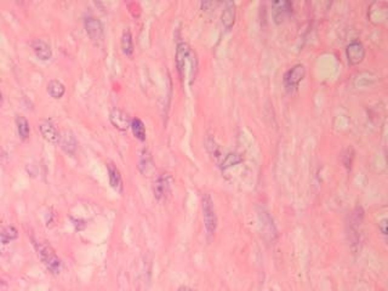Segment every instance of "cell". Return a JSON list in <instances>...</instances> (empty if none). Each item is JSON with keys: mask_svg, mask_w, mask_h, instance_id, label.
Wrapping results in <instances>:
<instances>
[{"mask_svg": "<svg viewBox=\"0 0 388 291\" xmlns=\"http://www.w3.org/2000/svg\"><path fill=\"white\" fill-rule=\"evenodd\" d=\"M176 67L182 80L189 84L194 82L198 69V60L194 51L187 43H179L176 47Z\"/></svg>", "mask_w": 388, "mask_h": 291, "instance_id": "1", "label": "cell"}, {"mask_svg": "<svg viewBox=\"0 0 388 291\" xmlns=\"http://www.w3.org/2000/svg\"><path fill=\"white\" fill-rule=\"evenodd\" d=\"M33 245H34L38 257L43 262V265L47 268V270L52 274H58L61 272V268H62V262H61L60 257L57 256L55 250L46 243L38 242V240H33Z\"/></svg>", "mask_w": 388, "mask_h": 291, "instance_id": "2", "label": "cell"}, {"mask_svg": "<svg viewBox=\"0 0 388 291\" xmlns=\"http://www.w3.org/2000/svg\"><path fill=\"white\" fill-rule=\"evenodd\" d=\"M202 210L203 220H204L205 231L207 237H214L217 229V215L215 210L214 201L209 193H204L202 196Z\"/></svg>", "mask_w": 388, "mask_h": 291, "instance_id": "3", "label": "cell"}, {"mask_svg": "<svg viewBox=\"0 0 388 291\" xmlns=\"http://www.w3.org/2000/svg\"><path fill=\"white\" fill-rule=\"evenodd\" d=\"M363 220H364V211L362 207H357L354 209V211L352 212L351 219L348 222V237L351 240V245L354 249V246H358L361 244L362 234L361 228L363 224Z\"/></svg>", "mask_w": 388, "mask_h": 291, "instance_id": "4", "label": "cell"}, {"mask_svg": "<svg viewBox=\"0 0 388 291\" xmlns=\"http://www.w3.org/2000/svg\"><path fill=\"white\" fill-rule=\"evenodd\" d=\"M306 77V67L303 65H295L284 75V88L288 92H293L298 88L300 83Z\"/></svg>", "mask_w": 388, "mask_h": 291, "instance_id": "5", "label": "cell"}, {"mask_svg": "<svg viewBox=\"0 0 388 291\" xmlns=\"http://www.w3.org/2000/svg\"><path fill=\"white\" fill-rule=\"evenodd\" d=\"M172 189V177L170 174H160L157 176L153 183L154 198L158 201H165Z\"/></svg>", "mask_w": 388, "mask_h": 291, "instance_id": "6", "label": "cell"}, {"mask_svg": "<svg viewBox=\"0 0 388 291\" xmlns=\"http://www.w3.org/2000/svg\"><path fill=\"white\" fill-rule=\"evenodd\" d=\"M346 56L348 60V63L351 66H357L359 63L363 62L365 57V47L363 45L362 42L359 40H354L351 44L347 46L346 49Z\"/></svg>", "mask_w": 388, "mask_h": 291, "instance_id": "7", "label": "cell"}, {"mask_svg": "<svg viewBox=\"0 0 388 291\" xmlns=\"http://www.w3.org/2000/svg\"><path fill=\"white\" fill-rule=\"evenodd\" d=\"M110 120L112 125L120 131H125L130 128L131 119L126 112L119 108H113L110 113Z\"/></svg>", "mask_w": 388, "mask_h": 291, "instance_id": "8", "label": "cell"}, {"mask_svg": "<svg viewBox=\"0 0 388 291\" xmlns=\"http://www.w3.org/2000/svg\"><path fill=\"white\" fill-rule=\"evenodd\" d=\"M138 170L143 176H152L154 174V171H156L153 157H152L151 152L147 148H143L139 152Z\"/></svg>", "mask_w": 388, "mask_h": 291, "instance_id": "9", "label": "cell"}, {"mask_svg": "<svg viewBox=\"0 0 388 291\" xmlns=\"http://www.w3.org/2000/svg\"><path fill=\"white\" fill-rule=\"evenodd\" d=\"M60 142L61 148L68 154V156H74L78 149V141L74 134L69 130H65L60 134Z\"/></svg>", "mask_w": 388, "mask_h": 291, "instance_id": "10", "label": "cell"}, {"mask_svg": "<svg viewBox=\"0 0 388 291\" xmlns=\"http://www.w3.org/2000/svg\"><path fill=\"white\" fill-rule=\"evenodd\" d=\"M85 29L89 37H90L93 42H98V40L102 39V35H103L102 23H101L100 20L96 19V17H88V19L85 20Z\"/></svg>", "mask_w": 388, "mask_h": 291, "instance_id": "11", "label": "cell"}, {"mask_svg": "<svg viewBox=\"0 0 388 291\" xmlns=\"http://www.w3.org/2000/svg\"><path fill=\"white\" fill-rule=\"evenodd\" d=\"M39 130L42 133L43 137L46 141L51 143L58 142L60 140V131L56 128L54 123H51L50 120H43L39 124Z\"/></svg>", "mask_w": 388, "mask_h": 291, "instance_id": "12", "label": "cell"}, {"mask_svg": "<svg viewBox=\"0 0 388 291\" xmlns=\"http://www.w3.org/2000/svg\"><path fill=\"white\" fill-rule=\"evenodd\" d=\"M272 14L275 23H281L293 11V5L289 1H277L272 4Z\"/></svg>", "mask_w": 388, "mask_h": 291, "instance_id": "13", "label": "cell"}, {"mask_svg": "<svg viewBox=\"0 0 388 291\" xmlns=\"http://www.w3.org/2000/svg\"><path fill=\"white\" fill-rule=\"evenodd\" d=\"M107 171H108V179H110V183L112 188H113L115 192H118V193H123L124 183L120 171L118 170V168H116L113 163L107 164Z\"/></svg>", "mask_w": 388, "mask_h": 291, "instance_id": "14", "label": "cell"}, {"mask_svg": "<svg viewBox=\"0 0 388 291\" xmlns=\"http://www.w3.org/2000/svg\"><path fill=\"white\" fill-rule=\"evenodd\" d=\"M221 22L223 28L226 30H230L234 26L235 22V5L234 2H226L225 9L221 15Z\"/></svg>", "mask_w": 388, "mask_h": 291, "instance_id": "15", "label": "cell"}, {"mask_svg": "<svg viewBox=\"0 0 388 291\" xmlns=\"http://www.w3.org/2000/svg\"><path fill=\"white\" fill-rule=\"evenodd\" d=\"M32 47L34 54L37 55L38 58L43 61L50 60L52 56V50L50 47V45L42 39H35L32 42Z\"/></svg>", "mask_w": 388, "mask_h": 291, "instance_id": "16", "label": "cell"}, {"mask_svg": "<svg viewBox=\"0 0 388 291\" xmlns=\"http://www.w3.org/2000/svg\"><path fill=\"white\" fill-rule=\"evenodd\" d=\"M121 50L128 57H131L134 54V40L130 29H125L121 35Z\"/></svg>", "mask_w": 388, "mask_h": 291, "instance_id": "17", "label": "cell"}, {"mask_svg": "<svg viewBox=\"0 0 388 291\" xmlns=\"http://www.w3.org/2000/svg\"><path fill=\"white\" fill-rule=\"evenodd\" d=\"M19 237V231L14 226H6L0 231V244L7 245L12 240L17 239Z\"/></svg>", "mask_w": 388, "mask_h": 291, "instance_id": "18", "label": "cell"}, {"mask_svg": "<svg viewBox=\"0 0 388 291\" xmlns=\"http://www.w3.org/2000/svg\"><path fill=\"white\" fill-rule=\"evenodd\" d=\"M131 130H133L134 136L139 141H146V126H144L143 121L138 118H134L131 120V125H130Z\"/></svg>", "mask_w": 388, "mask_h": 291, "instance_id": "19", "label": "cell"}, {"mask_svg": "<svg viewBox=\"0 0 388 291\" xmlns=\"http://www.w3.org/2000/svg\"><path fill=\"white\" fill-rule=\"evenodd\" d=\"M47 92L51 97L54 98H61L63 97L66 92V87L63 83H61L60 80H51L47 84Z\"/></svg>", "mask_w": 388, "mask_h": 291, "instance_id": "20", "label": "cell"}, {"mask_svg": "<svg viewBox=\"0 0 388 291\" xmlns=\"http://www.w3.org/2000/svg\"><path fill=\"white\" fill-rule=\"evenodd\" d=\"M16 126H17V131H19V135L21 137L22 141H26L29 137V133H30V128H29V123L24 116L22 115H17L16 118Z\"/></svg>", "mask_w": 388, "mask_h": 291, "instance_id": "21", "label": "cell"}, {"mask_svg": "<svg viewBox=\"0 0 388 291\" xmlns=\"http://www.w3.org/2000/svg\"><path fill=\"white\" fill-rule=\"evenodd\" d=\"M240 161H242V158H240L239 156H237V154H228V156H226L225 158H223L222 168L227 169L229 168V166L240 163Z\"/></svg>", "mask_w": 388, "mask_h": 291, "instance_id": "22", "label": "cell"}, {"mask_svg": "<svg viewBox=\"0 0 388 291\" xmlns=\"http://www.w3.org/2000/svg\"><path fill=\"white\" fill-rule=\"evenodd\" d=\"M70 221L73 222V226H74L75 231L80 232L84 231L86 227V222L84 221L83 219H78V217H70Z\"/></svg>", "mask_w": 388, "mask_h": 291, "instance_id": "23", "label": "cell"}, {"mask_svg": "<svg viewBox=\"0 0 388 291\" xmlns=\"http://www.w3.org/2000/svg\"><path fill=\"white\" fill-rule=\"evenodd\" d=\"M379 226H380V228H381V233H382V234H384L385 237H386V234H387V229H386L387 220H384V221H382L381 224H379Z\"/></svg>", "mask_w": 388, "mask_h": 291, "instance_id": "24", "label": "cell"}, {"mask_svg": "<svg viewBox=\"0 0 388 291\" xmlns=\"http://www.w3.org/2000/svg\"><path fill=\"white\" fill-rule=\"evenodd\" d=\"M0 291H7V283L0 279Z\"/></svg>", "mask_w": 388, "mask_h": 291, "instance_id": "25", "label": "cell"}, {"mask_svg": "<svg viewBox=\"0 0 388 291\" xmlns=\"http://www.w3.org/2000/svg\"><path fill=\"white\" fill-rule=\"evenodd\" d=\"M177 291H194V290L192 289V288L186 287V285H182V287H180L179 289H177Z\"/></svg>", "mask_w": 388, "mask_h": 291, "instance_id": "26", "label": "cell"}]
</instances>
